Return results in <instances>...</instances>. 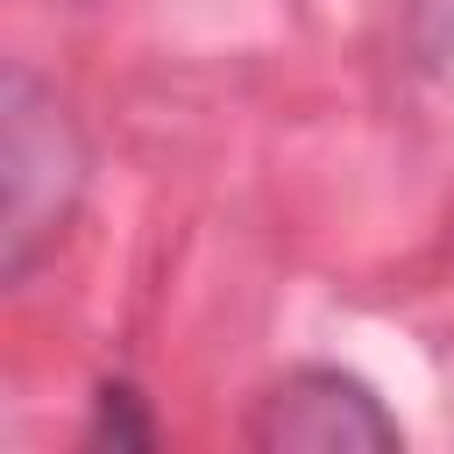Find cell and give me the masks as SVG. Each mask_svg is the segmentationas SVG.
Segmentation results:
<instances>
[{"label":"cell","mask_w":454,"mask_h":454,"mask_svg":"<svg viewBox=\"0 0 454 454\" xmlns=\"http://www.w3.org/2000/svg\"><path fill=\"white\" fill-rule=\"evenodd\" d=\"M71 192H78L71 128L28 78H14L7 85V277H21L35 262V248L64 220Z\"/></svg>","instance_id":"1"},{"label":"cell","mask_w":454,"mask_h":454,"mask_svg":"<svg viewBox=\"0 0 454 454\" xmlns=\"http://www.w3.org/2000/svg\"><path fill=\"white\" fill-rule=\"evenodd\" d=\"M255 447H397V419L376 404V390L348 369H291L262 404H255Z\"/></svg>","instance_id":"2"},{"label":"cell","mask_w":454,"mask_h":454,"mask_svg":"<svg viewBox=\"0 0 454 454\" xmlns=\"http://www.w3.org/2000/svg\"><path fill=\"white\" fill-rule=\"evenodd\" d=\"M411 35L433 64L454 57V0H411Z\"/></svg>","instance_id":"3"}]
</instances>
